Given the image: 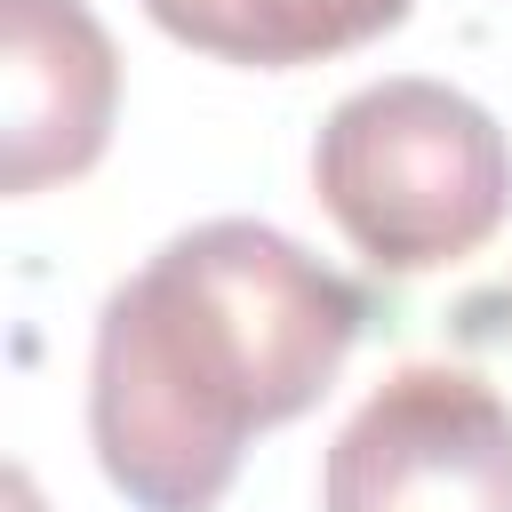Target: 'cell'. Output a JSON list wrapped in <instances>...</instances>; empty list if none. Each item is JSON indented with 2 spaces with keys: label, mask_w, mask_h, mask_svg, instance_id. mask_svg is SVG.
I'll return each mask as SVG.
<instances>
[{
  "label": "cell",
  "mask_w": 512,
  "mask_h": 512,
  "mask_svg": "<svg viewBox=\"0 0 512 512\" xmlns=\"http://www.w3.org/2000/svg\"><path fill=\"white\" fill-rule=\"evenodd\" d=\"M320 512H512V408L448 360L392 368L320 464Z\"/></svg>",
  "instance_id": "3957f363"
},
{
  "label": "cell",
  "mask_w": 512,
  "mask_h": 512,
  "mask_svg": "<svg viewBox=\"0 0 512 512\" xmlns=\"http://www.w3.org/2000/svg\"><path fill=\"white\" fill-rule=\"evenodd\" d=\"M416 0H144V16L216 56V64H256V72H288V64H320L344 56L376 32H392Z\"/></svg>",
  "instance_id": "5b68a950"
},
{
  "label": "cell",
  "mask_w": 512,
  "mask_h": 512,
  "mask_svg": "<svg viewBox=\"0 0 512 512\" xmlns=\"http://www.w3.org/2000/svg\"><path fill=\"white\" fill-rule=\"evenodd\" d=\"M0 184L24 200L40 184L88 176L104 160L112 112H120V56L112 32L88 16V0H0Z\"/></svg>",
  "instance_id": "277c9868"
},
{
  "label": "cell",
  "mask_w": 512,
  "mask_h": 512,
  "mask_svg": "<svg viewBox=\"0 0 512 512\" xmlns=\"http://www.w3.org/2000/svg\"><path fill=\"white\" fill-rule=\"evenodd\" d=\"M312 192L336 232L392 280L480 256L512 208V144L488 104L400 72L352 88L312 136Z\"/></svg>",
  "instance_id": "7a4b0ae2"
},
{
  "label": "cell",
  "mask_w": 512,
  "mask_h": 512,
  "mask_svg": "<svg viewBox=\"0 0 512 512\" xmlns=\"http://www.w3.org/2000/svg\"><path fill=\"white\" fill-rule=\"evenodd\" d=\"M368 328V296L256 216L152 248L96 312L88 440L136 512H216L248 440L304 416Z\"/></svg>",
  "instance_id": "6da1fadb"
}]
</instances>
